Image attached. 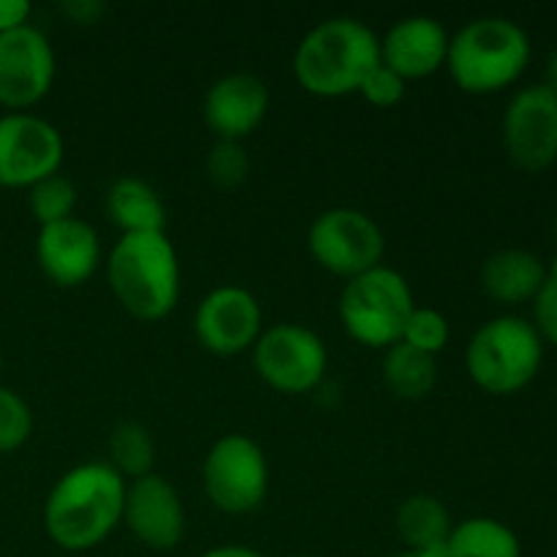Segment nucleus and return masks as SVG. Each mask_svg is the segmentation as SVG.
<instances>
[{"instance_id":"nucleus-13","label":"nucleus","mask_w":557,"mask_h":557,"mask_svg":"<svg viewBox=\"0 0 557 557\" xmlns=\"http://www.w3.org/2000/svg\"><path fill=\"white\" fill-rule=\"evenodd\" d=\"M194 332L205 351L215 357H237L253 348L264 332L259 299L234 283L212 288L196 308Z\"/></svg>"},{"instance_id":"nucleus-15","label":"nucleus","mask_w":557,"mask_h":557,"mask_svg":"<svg viewBox=\"0 0 557 557\" xmlns=\"http://www.w3.org/2000/svg\"><path fill=\"white\" fill-rule=\"evenodd\" d=\"M36 261L44 277L58 288H76L96 275L101 264V239L96 228L82 218L38 228Z\"/></svg>"},{"instance_id":"nucleus-2","label":"nucleus","mask_w":557,"mask_h":557,"mask_svg":"<svg viewBox=\"0 0 557 557\" xmlns=\"http://www.w3.org/2000/svg\"><path fill=\"white\" fill-rule=\"evenodd\" d=\"M381 63V38L354 16H332L305 33L294 52V76L310 96L341 98L359 92Z\"/></svg>"},{"instance_id":"nucleus-32","label":"nucleus","mask_w":557,"mask_h":557,"mask_svg":"<svg viewBox=\"0 0 557 557\" xmlns=\"http://www.w3.org/2000/svg\"><path fill=\"white\" fill-rule=\"evenodd\" d=\"M201 557H264V555L256 553L253 547H245V544H221V547L207 549Z\"/></svg>"},{"instance_id":"nucleus-16","label":"nucleus","mask_w":557,"mask_h":557,"mask_svg":"<svg viewBox=\"0 0 557 557\" xmlns=\"http://www.w3.org/2000/svg\"><path fill=\"white\" fill-rule=\"evenodd\" d=\"M270 112V90L264 82L248 71L226 74L207 90L205 123L218 139L243 141L264 123Z\"/></svg>"},{"instance_id":"nucleus-9","label":"nucleus","mask_w":557,"mask_h":557,"mask_svg":"<svg viewBox=\"0 0 557 557\" xmlns=\"http://www.w3.org/2000/svg\"><path fill=\"white\" fill-rule=\"evenodd\" d=\"M253 368L281 395H308L326 375V346L310 326L275 324L256 341Z\"/></svg>"},{"instance_id":"nucleus-29","label":"nucleus","mask_w":557,"mask_h":557,"mask_svg":"<svg viewBox=\"0 0 557 557\" xmlns=\"http://www.w3.org/2000/svg\"><path fill=\"white\" fill-rule=\"evenodd\" d=\"M533 326H536L539 337L547 343H553L557 348V277L547 275V283L542 286V292L533 299Z\"/></svg>"},{"instance_id":"nucleus-5","label":"nucleus","mask_w":557,"mask_h":557,"mask_svg":"<svg viewBox=\"0 0 557 557\" xmlns=\"http://www.w3.org/2000/svg\"><path fill=\"white\" fill-rule=\"evenodd\" d=\"M544 362V341L520 315H498L479 326L466 348V370L487 395L509 397L533 384Z\"/></svg>"},{"instance_id":"nucleus-35","label":"nucleus","mask_w":557,"mask_h":557,"mask_svg":"<svg viewBox=\"0 0 557 557\" xmlns=\"http://www.w3.org/2000/svg\"><path fill=\"white\" fill-rule=\"evenodd\" d=\"M0 373H3V354H0Z\"/></svg>"},{"instance_id":"nucleus-28","label":"nucleus","mask_w":557,"mask_h":557,"mask_svg":"<svg viewBox=\"0 0 557 557\" xmlns=\"http://www.w3.org/2000/svg\"><path fill=\"white\" fill-rule=\"evenodd\" d=\"M362 98L368 103L379 109H392L406 98L408 92V82L403 79L400 74H395L392 69H386L384 63L375 65L368 76H364L362 87H359Z\"/></svg>"},{"instance_id":"nucleus-24","label":"nucleus","mask_w":557,"mask_h":557,"mask_svg":"<svg viewBox=\"0 0 557 557\" xmlns=\"http://www.w3.org/2000/svg\"><path fill=\"white\" fill-rule=\"evenodd\" d=\"M76 207V185L63 174H52L27 188V210L36 218L38 228L49 223H60L65 218H74Z\"/></svg>"},{"instance_id":"nucleus-6","label":"nucleus","mask_w":557,"mask_h":557,"mask_svg":"<svg viewBox=\"0 0 557 557\" xmlns=\"http://www.w3.org/2000/svg\"><path fill=\"white\" fill-rule=\"evenodd\" d=\"M413 308L417 302L406 277L384 264L346 281L337 302L348 335L362 346L384 351L400 343Z\"/></svg>"},{"instance_id":"nucleus-14","label":"nucleus","mask_w":557,"mask_h":557,"mask_svg":"<svg viewBox=\"0 0 557 557\" xmlns=\"http://www.w3.org/2000/svg\"><path fill=\"white\" fill-rule=\"evenodd\" d=\"M123 522L147 549L169 553L185 536V509L177 490L156 471L125 484Z\"/></svg>"},{"instance_id":"nucleus-36","label":"nucleus","mask_w":557,"mask_h":557,"mask_svg":"<svg viewBox=\"0 0 557 557\" xmlns=\"http://www.w3.org/2000/svg\"><path fill=\"white\" fill-rule=\"evenodd\" d=\"M292 557H313V555H292Z\"/></svg>"},{"instance_id":"nucleus-4","label":"nucleus","mask_w":557,"mask_h":557,"mask_svg":"<svg viewBox=\"0 0 557 557\" xmlns=\"http://www.w3.org/2000/svg\"><path fill=\"white\" fill-rule=\"evenodd\" d=\"M531 63V36L509 16H479L449 38L446 69L462 92L490 96L515 85Z\"/></svg>"},{"instance_id":"nucleus-1","label":"nucleus","mask_w":557,"mask_h":557,"mask_svg":"<svg viewBox=\"0 0 557 557\" xmlns=\"http://www.w3.org/2000/svg\"><path fill=\"white\" fill-rule=\"evenodd\" d=\"M125 479L109 462H85L54 482L44 504L47 536L65 553H87L123 522Z\"/></svg>"},{"instance_id":"nucleus-7","label":"nucleus","mask_w":557,"mask_h":557,"mask_svg":"<svg viewBox=\"0 0 557 557\" xmlns=\"http://www.w3.org/2000/svg\"><path fill=\"white\" fill-rule=\"evenodd\" d=\"M205 495L223 515H250L270 490V466L253 438L228 433L210 446L201 466Z\"/></svg>"},{"instance_id":"nucleus-26","label":"nucleus","mask_w":557,"mask_h":557,"mask_svg":"<svg viewBox=\"0 0 557 557\" xmlns=\"http://www.w3.org/2000/svg\"><path fill=\"white\" fill-rule=\"evenodd\" d=\"M33 433L30 406L14 389L0 384V455L16 451Z\"/></svg>"},{"instance_id":"nucleus-33","label":"nucleus","mask_w":557,"mask_h":557,"mask_svg":"<svg viewBox=\"0 0 557 557\" xmlns=\"http://www.w3.org/2000/svg\"><path fill=\"white\" fill-rule=\"evenodd\" d=\"M547 90H553L557 96V49H553V54L547 58V65H544V82H542Z\"/></svg>"},{"instance_id":"nucleus-37","label":"nucleus","mask_w":557,"mask_h":557,"mask_svg":"<svg viewBox=\"0 0 557 557\" xmlns=\"http://www.w3.org/2000/svg\"><path fill=\"white\" fill-rule=\"evenodd\" d=\"M555 239H557V218H555Z\"/></svg>"},{"instance_id":"nucleus-18","label":"nucleus","mask_w":557,"mask_h":557,"mask_svg":"<svg viewBox=\"0 0 557 557\" xmlns=\"http://www.w3.org/2000/svg\"><path fill=\"white\" fill-rule=\"evenodd\" d=\"M544 283H547V264L531 250H498L482 264V288L500 305L533 302Z\"/></svg>"},{"instance_id":"nucleus-25","label":"nucleus","mask_w":557,"mask_h":557,"mask_svg":"<svg viewBox=\"0 0 557 557\" xmlns=\"http://www.w3.org/2000/svg\"><path fill=\"white\" fill-rule=\"evenodd\" d=\"M449 337H451V326L449 321H446V315L433 308H419L417 305L411 319H408L406 330H403L400 343H406V346L417 348V351L435 357V354L444 351Z\"/></svg>"},{"instance_id":"nucleus-30","label":"nucleus","mask_w":557,"mask_h":557,"mask_svg":"<svg viewBox=\"0 0 557 557\" xmlns=\"http://www.w3.org/2000/svg\"><path fill=\"white\" fill-rule=\"evenodd\" d=\"M30 3L27 0H0V33L16 30L30 20Z\"/></svg>"},{"instance_id":"nucleus-21","label":"nucleus","mask_w":557,"mask_h":557,"mask_svg":"<svg viewBox=\"0 0 557 557\" xmlns=\"http://www.w3.org/2000/svg\"><path fill=\"white\" fill-rule=\"evenodd\" d=\"M444 557H522V544L495 517H468L451 528Z\"/></svg>"},{"instance_id":"nucleus-34","label":"nucleus","mask_w":557,"mask_h":557,"mask_svg":"<svg viewBox=\"0 0 557 557\" xmlns=\"http://www.w3.org/2000/svg\"><path fill=\"white\" fill-rule=\"evenodd\" d=\"M384 557H444V553H413V549H403V553L384 555Z\"/></svg>"},{"instance_id":"nucleus-22","label":"nucleus","mask_w":557,"mask_h":557,"mask_svg":"<svg viewBox=\"0 0 557 557\" xmlns=\"http://www.w3.org/2000/svg\"><path fill=\"white\" fill-rule=\"evenodd\" d=\"M386 389L400 400H422L435 389L438 381V362L430 354L417 351L406 343H395L384 351L381 362Z\"/></svg>"},{"instance_id":"nucleus-10","label":"nucleus","mask_w":557,"mask_h":557,"mask_svg":"<svg viewBox=\"0 0 557 557\" xmlns=\"http://www.w3.org/2000/svg\"><path fill=\"white\" fill-rule=\"evenodd\" d=\"M65 145L49 120L30 112L0 114V188H33L60 172Z\"/></svg>"},{"instance_id":"nucleus-3","label":"nucleus","mask_w":557,"mask_h":557,"mask_svg":"<svg viewBox=\"0 0 557 557\" xmlns=\"http://www.w3.org/2000/svg\"><path fill=\"white\" fill-rule=\"evenodd\" d=\"M107 281L125 313L166 319L180 299V259L166 232L123 234L109 250Z\"/></svg>"},{"instance_id":"nucleus-31","label":"nucleus","mask_w":557,"mask_h":557,"mask_svg":"<svg viewBox=\"0 0 557 557\" xmlns=\"http://www.w3.org/2000/svg\"><path fill=\"white\" fill-rule=\"evenodd\" d=\"M60 11L76 25H92L107 11V5L98 3V0H69V3L60 5Z\"/></svg>"},{"instance_id":"nucleus-17","label":"nucleus","mask_w":557,"mask_h":557,"mask_svg":"<svg viewBox=\"0 0 557 557\" xmlns=\"http://www.w3.org/2000/svg\"><path fill=\"white\" fill-rule=\"evenodd\" d=\"M449 33L435 16H403L381 38V63L403 79H424L446 65Z\"/></svg>"},{"instance_id":"nucleus-19","label":"nucleus","mask_w":557,"mask_h":557,"mask_svg":"<svg viewBox=\"0 0 557 557\" xmlns=\"http://www.w3.org/2000/svg\"><path fill=\"white\" fill-rule=\"evenodd\" d=\"M107 215L123 234H156L166 228V205L152 185L139 177H120L109 185Z\"/></svg>"},{"instance_id":"nucleus-11","label":"nucleus","mask_w":557,"mask_h":557,"mask_svg":"<svg viewBox=\"0 0 557 557\" xmlns=\"http://www.w3.org/2000/svg\"><path fill=\"white\" fill-rule=\"evenodd\" d=\"M54 49L30 22L0 33V107L25 112L36 107L54 82Z\"/></svg>"},{"instance_id":"nucleus-8","label":"nucleus","mask_w":557,"mask_h":557,"mask_svg":"<svg viewBox=\"0 0 557 557\" xmlns=\"http://www.w3.org/2000/svg\"><path fill=\"white\" fill-rule=\"evenodd\" d=\"M308 250L319 267L337 277L362 275L381 267L386 237L379 223L354 207H332L308 228Z\"/></svg>"},{"instance_id":"nucleus-20","label":"nucleus","mask_w":557,"mask_h":557,"mask_svg":"<svg viewBox=\"0 0 557 557\" xmlns=\"http://www.w3.org/2000/svg\"><path fill=\"white\" fill-rule=\"evenodd\" d=\"M395 528L406 549H413V553H444L446 539H449L455 522H451L449 509L435 495L419 493L397 506Z\"/></svg>"},{"instance_id":"nucleus-27","label":"nucleus","mask_w":557,"mask_h":557,"mask_svg":"<svg viewBox=\"0 0 557 557\" xmlns=\"http://www.w3.org/2000/svg\"><path fill=\"white\" fill-rule=\"evenodd\" d=\"M207 177L218 185V188H237L245 183L250 172V158L245 152L243 141H223L218 139L207 152Z\"/></svg>"},{"instance_id":"nucleus-23","label":"nucleus","mask_w":557,"mask_h":557,"mask_svg":"<svg viewBox=\"0 0 557 557\" xmlns=\"http://www.w3.org/2000/svg\"><path fill=\"white\" fill-rule=\"evenodd\" d=\"M109 466L120 473L123 479H141L152 473L156 466V444L145 424L139 422H120L112 430L109 438Z\"/></svg>"},{"instance_id":"nucleus-12","label":"nucleus","mask_w":557,"mask_h":557,"mask_svg":"<svg viewBox=\"0 0 557 557\" xmlns=\"http://www.w3.org/2000/svg\"><path fill=\"white\" fill-rule=\"evenodd\" d=\"M504 147L511 163L544 172L557 161V96L544 85H528L511 96L504 112Z\"/></svg>"}]
</instances>
